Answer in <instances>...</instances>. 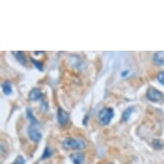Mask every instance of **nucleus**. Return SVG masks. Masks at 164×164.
Wrapping results in <instances>:
<instances>
[{
  "label": "nucleus",
  "mask_w": 164,
  "mask_h": 164,
  "mask_svg": "<svg viewBox=\"0 0 164 164\" xmlns=\"http://www.w3.org/2000/svg\"><path fill=\"white\" fill-rule=\"evenodd\" d=\"M62 146L65 150H84L86 147V144L81 139L67 137L63 141Z\"/></svg>",
  "instance_id": "nucleus-1"
},
{
  "label": "nucleus",
  "mask_w": 164,
  "mask_h": 164,
  "mask_svg": "<svg viewBox=\"0 0 164 164\" xmlns=\"http://www.w3.org/2000/svg\"><path fill=\"white\" fill-rule=\"evenodd\" d=\"M113 109L111 108H104L98 113V120L103 125H108L113 118Z\"/></svg>",
  "instance_id": "nucleus-2"
},
{
  "label": "nucleus",
  "mask_w": 164,
  "mask_h": 164,
  "mask_svg": "<svg viewBox=\"0 0 164 164\" xmlns=\"http://www.w3.org/2000/svg\"><path fill=\"white\" fill-rule=\"evenodd\" d=\"M146 97H147L148 100H150L151 102H160L163 98V94L161 91H159L158 90H156L154 88H150L147 91Z\"/></svg>",
  "instance_id": "nucleus-3"
},
{
  "label": "nucleus",
  "mask_w": 164,
  "mask_h": 164,
  "mask_svg": "<svg viewBox=\"0 0 164 164\" xmlns=\"http://www.w3.org/2000/svg\"><path fill=\"white\" fill-rule=\"evenodd\" d=\"M28 133L29 138L34 143H38V142H40L41 140V137H42L41 133L34 127V125H31L28 127Z\"/></svg>",
  "instance_id": "nucleus-4"
},
{
  "label": "nucleus",
  "mask_w": 164,
  "mask_h": 164,
  "mask_svg": "<svg viewBox=\"0 0 164 164\" xmlns=\"http://www.w3.org/2000/svg\"><path fill=\"white\" fill-rule=\"evenodd\" d=\"M57 119H58V124L61 125H65L68 122L69 113L66 111H65L62 108H58V113H57Z\"/></svg>",
  "instance_id": "nucleus-5"
},
{
  "label": "nucleus",
  "mask_w": 164,
  "mask_h": 164,
  "mask_svg": "<svg viewBox=\"0 0 164 164\" xmlns=\"http://www.w3.org/2000/svg\"><path fill=\"white\" fill-rule=\"evenodd\" d=\"M28 98L29 100L35 102V101H38L40 100L42 98V92L40 89L38 88H34L33 90H31L29 94H28Z\"/></svg>",
  "instance_id": "nucleus-6"
},
{
  "label": "nucleus",
  "mask_w": 164,
  "mask_h": 164,
  "mask_svg": "<svg viewBox=\"0 0 164 164\" xmlns=\"http://www.w3.org/2000/svg\"><path fill=\"white\" fill-rule=\"evenodd\" d=\"M153 62L157 65H164V51L156 52L153 56Z\"/></svg>",
  "instance_id": "nucleus-7"
},
{
  "label": "nucleus",
  "mask_w": 164,
  "mask_h": 164,
  "mask_svg": "<svg viewBox=\"0 0 164 164\" xmlns=\"http://www.w3.org/2000/svg\"><path fill=\"white\" fill-rule=\"evenodd\" d=\"M70 158L72 161L73 164H83L84 160V156L83 153L77 152L71 155Z\"/></svg>",
  "instance_id": "nucleus-8"
},
{
  "label": "nucleus",
  "mask_w": 164,
  "mask_h": 164,
  "mask_svg": "<svg viewBox=\"0 0 164 164\" xmlns=\"http://www.w3.org/2000/svg\"><path fill=\"white\" fill-rule=\"evenodd\" d=\"M12 54L16 57V58L17 59V61L20 63L21 65H26V58L23 52H12Z\"/></svg>",
  "instance_id": "nucleus-9"
},
{
  "label": "nucleus",
  "mask_w": 164,
  "mask_h": 164,
  "mask_svg": "<svg viewBox=\"0 0 164 164\" xmlns=\"http://www.w3.org/2000/svg\"><path fill=\"white\" fill-rule=\"evenodd\" d=\"M2 89L6 96H10L12 93V85L10 82H5L2 84Z\"/></svg>",
  "instance_id": "nucleus-10"
},
{
  "label": "nucleus",
  "mask_w": 164,
  "mask_h": 164,
  "mask_svg": "<svg viewBox=\"0 0 164 164\" xmlns=\"http://www.w3.org/2000/svg\"><path fill=\"white\" fill-rule=\"evenodd\" d=\"M26 115H27V118L31 122V124L32 125H36L38 123V121H37V119L36 118L34 117V113H33V111L30 109V108H28L27 110H26Z\"/></svg>",
  "instance_id": "nucleus-11"
},
{
  "label": "nucleus",
  "mask_w": 164,
  "mask_h": 164,
  "mask_svg": "<svg viewBox=\"0 0 164 164\" xmlns=\"http://www.w3.org/2000/svg\"><path fill=\"white\" fill-rule=\"evenodd\" d=\"M134 110V108L133 107H130V108H127L125 110H124V112L122 113V119L124 121H127L128 119H130L131 115Z\"/></svg>",
  "instance_id": "nucleus-12"
},
{
  "label": "nucleus",
  "mask_w": 164,
  "mask_h": 164,
  "mask_svg": "<svg viewBox=\"0 0 164 164\" xmlns=\"http://www.w3.org/2000/svg\"><path fill=\"white\" fill-rule=\"evenodd\" d=\"M152 145L156 150H161L163 147V144L160 139H154L152 141Z\"/></svg>",
  "instance_id": "nucleus-13"
},
{
  "label": "nucleus",
  "mask_w": 164,
  "mask_h": 164,
  "mask_svg": "<svg viewBox=\"0 0 164 164\" xmlns=\"http://www.w3.org/2000/svg\"><path fill=\"white\" fill-rule=\"evenodd\" d=\"M31 62L34 64V65L36 67L37 70H39L40 71H43V65H42V63H40V61H37V60H35V59L32 58H31Z\"/></svg>",
  "instance_id": "nucleus-14"
},
{
  "label": "nucleus",
  "mask_w": 164,
  "mask_h": 164,
  "mask_svg": "<svg viewBox=\"0 0 164 164\" xmlns=\"http://www.w3.org/2000/svg\"><path fill=\"white\" fill-rule=\"evenodd\" d=\"M52 151L51 150L49 149L48 147H46L45 150H44V152H43V155H42V157H41V159L42 160H44V159H46V158H49L50 156H52Z\"/></svg>",
  "instance_id": "nucleus-15"
},
{
  "label": "nucleus",
  "mask_w": 164,
  "mask_h": 164,
  "mask_svg": "<svg viewBox=\"0 0 164 164\" xmlns=\"http://www.w3.org/2000/svg\"><path fill=\"white\" fill-rule=\"evenodd\" d=\"M12 164H25V159L23 158L22 156H17V159L14 161V162Z\"/></svg>",
  "instance_id": "nucleus-16"
},
{
  "label": "nucleus",
  "mask_w": 164,
  "mask_h": 164,
  "mask_svg": "<svg viewBox=\"0 0 164 164\" xmlns=\"http://www.w3.org/2000/svg\"><path fill=\"white\" fill-rule=\"evenodd\" d=\"M157 79H158L159 83H160L161 84L164 85V71H162V72H160V73L158 74Z\"/></svg>",
  "instance_id": "nucleus-17"
},
{
  "label": "nucleus",
  "mask_w": 164,
  "mask_h": 164,
  "mask_svg": "<svg viewBox=\"0 0 164 164\" xmlns=\"http://www.w3.org/2000/svg\"><path fill=\"white\" fill-rule=\"evenodd\" d=\"M47 109H48L47 102H45L44 100H42V102H41V110L43 112H46V111H47Z\"/></svg>",
  "instance_id": "nucleus-18"
},
{
  "label": "nucleus",
  "mask_w": 164,
  "mask_h": 164,
  "mask_svg": "<svg viewBox=\"0 0 164 164\" xmlns=\"http://www.w3.org/2000/svg\"><path fill=\"white\" fill-rule=\"evenodd\" d=\"M128 73H129V71L126 70V71H125L123 72H121V77H126V76L128 75Z\"/></svg>",
  "instance_id": "nucleus-19"
}]
</instances>
